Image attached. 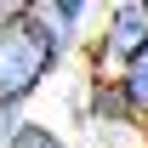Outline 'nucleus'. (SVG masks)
<instances>
[{"label": "nucleus", "instance_id": "9", "mask_svg": "<svg viewBox=\"0 0 148 148\" xmlns=\"http://www.w3.org/2000/svg\"><path fill=\"white\" fill-rule=\"evenodd\" d=\"M143 6H148V0H143Z\"/></svg>", "mask_w": 148, "mask_h": 148}, {"label": "nucleus", "instance_id": "1", "mask_svg": "<svg viewBox=\"0 0 148 148\" xmlns=\"http://www.w3.org/2000/svg\"><path fill=\"white\" fill-rule=\"evenodd\" d=\"M63 63H69V51L57 46V34L29 0L17 29H0V108H29L34 91H46V80Z\"/></svg>", "mask_w": 148, "mask_h": 148}, {"label": "nucleus", "instance_id": "7", "mask_svg": "<svg viewBox=\"0 0 148 148\" xmlns=\"http://www.w3.org/2000/svg\"><path fill=\"white\" fill-rule=\"evenodd\" d=\"M23 12H29V0H0V29H17Z\"/></svg>", "mask_w": 148, "mask_h": 148}, {"label": "nucleus", "instance_id": "2", "mask_svg": "<svg viewBox=\"0 0 148 148\" xmlns=\"http://www.w3.org/2000/svg\"><path fill=\"white\" fill-rule=\"evenodd\" d=\"M97 40H103L114 57H125V63H131V57L148 46V6H143V0H114V6H103Z\"/></svg>", "mask_w": 148, "mask_h": 148}, {"label": "nucleus", "instance_id": "6", "mask_svg": "<svg viewBox=\"0 0 148 148\" xmlns=\"http://www.w3.org/2000/svg\"><path fill=\"white\" fill-rule=\"evenodd\" d=\"M6 148H74V143H69V137H63L57 125L34 120V114H23V125L12 131V143H6Z\"/></svg>", "mask_w": 148, "mask_h": 148}, {"label": "nucleus", "instance_id": "8", "mask_svg": "<svg viewBox=\"0 0 148 148\" xmlns=\"http://www.w3.org/2000/svg\"><path fill=\"white\" fill-rule=\"evenodd\" d=\"M23 114H29V108H0V148L12 143V131L23 125Z\"/></svg>", "mask_w": 148, "mask_h": 148}, {"label": "nucleus", "instance_id": "3", "mask_svg": "<svg viewBox=\"0 0 148 148\" xmlns=\"http://www.w3.org/2000/svg\"><path fill=\"white\" fill-rule=\"evenodd\" d=\"M34 12L46 17V29L57 34V46H63L69 57L91 40L97 17H103V6H91V0H34Z\"/></svg>", "mask_w": 148, "mask_h": 148}, {"label": "nucleus", "instance_id": "5", "mask_svg": "<svg viewBox=\"0 0 148 148\" xmlns=\"http://www.w3.org/2000/svg\"><path fill=\"white\" fill-rule=\"evenodd\" d=\"M120 91H125V103H131V114L148 125V46L137 57L125 63V74H120Z\"/></svg>", "mask_w": 148, "mask_h": 148}, {"label": "nucleus", "instance_id": "4", "mask_svg": "<svg viewBox=\"0 0 148 148\" xmlns=\"http://www.w3.org/2000/svg\"><path fill=\"white\" fill-rule=\"evenodd\" d=\"M86 86V114H80V125H103V131H137L143 120L131 114L125 91L120 86H91V80H80Z\"/></svg>", "mask_w": 148, "mask_h": 148}]
</instances>
